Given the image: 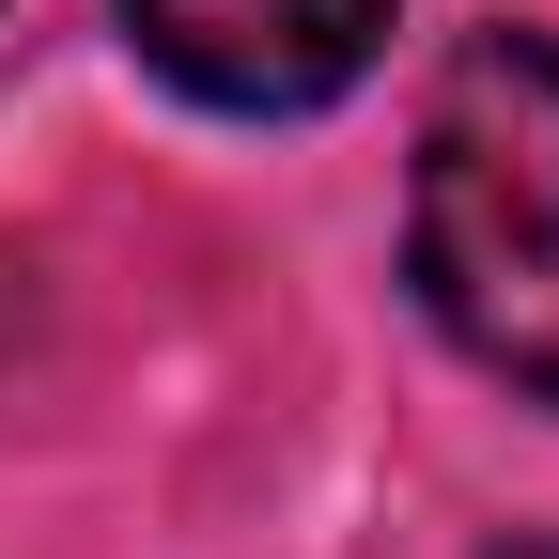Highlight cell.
I'll use <instances>...</instances> for the list:
<instances>
[{
  "instance_id": "6da1fadb",
  "label": "cell",
  "mask_w": 559,
  "mask_h": 559,
  "mask_svg": "<svg viewBox=\"0 0 559 559\" xmlns=\"http://www.w3.org/2000/svg\"><path fill=\"white\" fill-rule=\"evenodd\" d=\"M404 264L481 373L559 404V32H466L419 94Z\"/></svg>"
},
{
  "instance_id": "7a4b0ae2",
  "label": "cell",
  "mask_w": 559,
  "mask_h": 559,
  "mask_svg": "<svg viewBox=\"0 0 559 559\" xmlns=\"http://www.w3.org/2000/svg\"><path fill=\"white\" fill-rule=\"evenodd\" d=\"M124 47L234 124H296V109L373 79L389 0H124Z\"/></svg>"
},
{
  "instance_id": "3957f363",
  "label": "cell",
  "mask_w": 559,
  "mask_h": 559,
  "mask_svg": "<svg viewBox=\"0 0 559 559\" xmlns=\"http://www.w3.org/2000/svg\"><path fill=\"white\" fill-rule=\"evenodd\" d=\"M498 559H559V544H498Z\"/></svg>"
}]
</instances>
